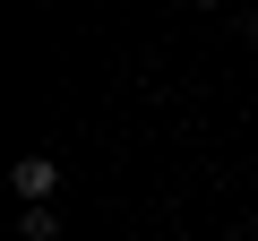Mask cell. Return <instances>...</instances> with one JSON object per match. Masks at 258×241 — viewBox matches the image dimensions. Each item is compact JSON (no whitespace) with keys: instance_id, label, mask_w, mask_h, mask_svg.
I'll return each instance as SVG.
<instances>
[{"instance_id":"6da1fadb","label":"cell","mask_w":258,"mask_h":241,"mask_svg":"<svg viewBox=\"0 0 258 241\" xmlns=\"http://www.w3.org/2000/svg\"><path fill=\"white\" fill-rule=\"evenodd\" d=\"M9 190H18L26 207H52V198H60V164H52V155H18V164H9Z\"/></svg>"},{"instance_id":"7a4b0ae2","label":"cell","mask_w":258,"mask_h":241,"mask_svg":"<svg viewBox=\"0 0 258 241\" xmlns=\"http://www.w3.org/2000/svg\"><path fill=\"white\" fill-rule=\"evenodd\" d=\"M18 241H60V207H26L18 215Z\"/></svg>"}]
</instances>
